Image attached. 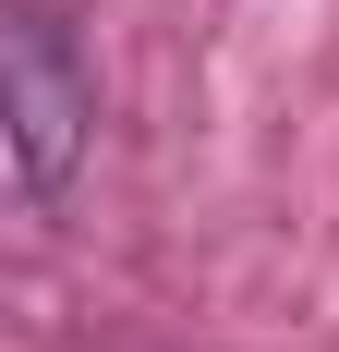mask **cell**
Here are the masks:
<instances>
[{
  "label": "cell",
  "instance_id": "obj_1",
  "mask_svg": "<svg viewBox=\"0 0 339 352\" xmlns=\"http://www.w3.org/2000/svg\"><path fill=\"white\" fill-rule=\"evenodd\" d=\"M0 146H12V195L61 207L73 170L97 158V61L73 49L61 0H12L0 12Z\"/></svg>",
  "mask_w": 339,
  "mask_h": 352
}]
</instances>
